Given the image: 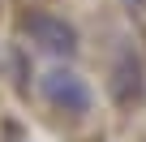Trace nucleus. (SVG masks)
I'll return each instance as SVG.
<instances>
[{"instance_id": "nucleus-1", "label": "nucleus", "mask_w": 146, "mask_h": 142, "mask_svg": "<svg viewBox=\"0 0 146 142\" xmlns=\"http://www.w3.org/2000/svg\"><path fill=\"white\" fill-rule=\"evenodd\" d=\"M39 91H43V99H47L56 112H64V116H86V112L95 108L90 82H86L82 73H73V69H64V65H52V69H43Z\"/></svg>"}, {"instance_id": "nucleus-2", "label": "nucleus", "mask_w": 146, "mask_h": 142, "mask_svg": "<svg viewBox=\"0 0 146 142\" xmlns=\"http://www.w3.org/2000/svg\"><path fill=\"white\" fill-rule=\"evenodd\" d=\"M22 30H26V39H30L43 56H52V60H73V56H78V30H73L64 17H56V13L30 9V13L22 17Z\"/></svg>"}, {"instance_id": "nucleus-3", "label": "nucleus", "mask_w": 146, "mask_h": 142, "mask_svg": "<svg viewBox=\"0 0 146 142\" xmlns=\"http://www.w3.org/2000/svg\"><path fill=\"white\" fill-rule=\"evenodd\" d=\"M108 91L120 108H129L146 95V69H142V56H137L133 43H116V56H112V69H108Z\"/></svg>"}, {"instance_id": "nucleus-4", "label": "nucleus", "mask_w": 146, "mask_h": 142, "mask_svg": "<svg viewBox=\"0 0 146 142\" xmlns=\"http://www.w3.org/2000/svg\"><path fill=\"white\" fill-rule=\"evenodd\" d=\"M142 5H146V0H125V9H133V13H137Z\"/></svg>"}]
</instances>
